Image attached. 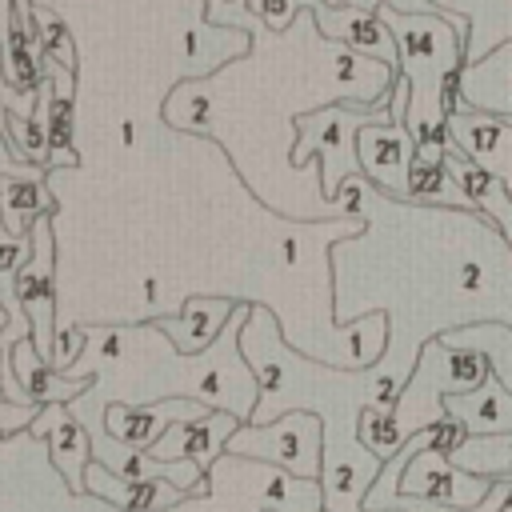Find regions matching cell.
<instances>
[{
    "label": "cell",
    "instance_id": "cell-20",
    "mask_svg": "<svg viewBox=\"0 0 512 512\" xmlns=\"http://www.w3.org/2000/svg\"><path fill=\"white\" fill-rule=\"evenodd\" d=\"M324 0H248V12L268 28V32H288V24L296 20V12H312Z\"/></svg>",
    "mask_w": 512,
    "mask_h": 512
},
{
    "label": "cell",
    "instance_id": "cell-6",
    "mask_svg": "<svg viewBox=\"0 0 512 512\" xmlns=\"http://www.w3.org/2000/svg\"><path fill=\"white\" fill-rule=\"evenodd\" d=\"M312 20L320 24L324 36L356 48V52H368L372 60H380L384 68H392L400 76V48H396V36L388 32V24L376 16V12H364V8H348V4H316L312 8Z\"/></svg>",
    "mask_w": 512,
    "mask_h": 512
},
{
    "label": "cell",
    "instance_id": "cell-9",
    "mask_svg": "<svg viewBox=\"0 0 512 512\" xmlns=\"http://www.w3.org/2000/svg\"><path fill=\"white\" fill-rule=\"evenodd\" d=\"M236 308H240V300H232V296H188L180 316H156L152 324L176 344V352L200 356L224 336Z\"/></svg>",
    "mask_w": 512,
    "mask_h": 512
},
{
    "label": "cell",
    "instance_id": "cell-14",
    "mask_svg": "<svg viewBox=\"0 0 512 512\" xmlns=\"http://www.w3.org/2000/svg\"><path fill=\"white\" fill-rule=\"evenodd\" d=\"M464 96L476 112L512 120V44L496 48L480 64H464Z\"/></svg>",
    "mask_w": 512,
    "mask_h": 512
},
{
    "label": "cell",
    "instance_id": "cell-7",
    "mask_svg": "<svg viewBox=\"0 0 512 512\" xmlns=\"http://www.w3.org/2000/svg\"><path fill=\"white\" fill-rule=\"evenodd\" d=\"M28 436L36 440H48V452H52V464L56 472L64 476V484L84 496V472L92 464V436L88 428L68 412V404H44L40 416L32 420Z\"/></svg>",
    "mask_w": 512,
    "mask_h": 512
},
{
    "label": "cell",
    "instance_id": "cell-16",
    "mask_svg": "<svg viewBox=\"0 0 512 512\" xmlns=\"http://www.w3.org/2000/svg\"><path fill=\"white\" fill-rule=\"evenodd\" d=\"M444 340L456 344V348L484 352L488 364H492V376L512 392V324H504V320H476L468 328L448 332Z\"/></svg>",
    "mask_w": 512,
    "mask_h": 512
},
{
    "label": "cell",
    "instance_id": "cell-15",
    "mask_svg": "<svg viewBox=\"0 0 512 512\" xmlns=\"http://www.w3.org/2000/svg\"><path fill=\"white\" fill-rule=\"evenodd\" d=\"M0 204H4V232L0 236H28L40 216H56V196L44 180H8L0 176Z\"/></svg>",
    "mask_w": 512,
    "mask_h": 512
},
{
    "label": "cell",
    "instance_id": "cell-17",
    "mask_svg": "<svg viewBox=\"0 0 512 512\" xmlns=\"http://www.w3.org/2000/svg\"><path fill=\"white\" fill-rule=\"evenodd\" d=\"M452 464H460L472 476L484 480H512V432L508 436H468L456 452Z\"/></svg>",
    "mask_w": 512,
    "mask_h": 512
},
{
    "label": "cell",
    "instance_id": "cell-1",
    "mask_svg": "<svg viewBox=\"0 0 512 512\" xmlns=\"http://www.w3.org/2000/svg\"><path fill=\"white\" fill-rule=\"evenodd\" d=\"M492 376V364L484 352L472 348H456L444 336H432L412 368V380L404 384V392L396 396L392 408H364L360 416V444L380 456L392 460L412 436H420L424 428L448 420L444 400L480 388Z\"/></svg>",
    "mask_w": 512,
    "mask_h": 512
},
{
    "label": "cell",
    "instance_id": "cell-11",
    "mask_svg": "<svg viewBox=\"0 0 512 512\" xmlns=\"http://www.w3.org/2000/svg\"><path fill=\"white\" fill-rule=\"evenodd\" d=\"M84 492L100 496V500H108V504H116L124 512H164V508H176V504L188 500V492H180L168 480H124L112 468H104L100 460L88 464Z\"/></svg>",
    "mask_w": 512,
    "mask_h": 512
},
{
    "label": "cell",
    "instance_id": "cell-5",
    "mask_svg": "<svg viewBox=\"0 0 512 512\" xmlns=\"http://www.w3.org/2000/svg\"><path fill=\"white\" fill-rule=\"evenodd\" d=\"M496 480L472 476L460 464H452L448 452L424 448L400 476V496L424 500V504H444V508H476L488 500Z\"/></svg>",
    "mask_w": 512,
    "mask_h": 512
},
{
    "label": "cell",
    "instance_id": "cell-23",
    "mask_svg": "<svg viewBox=\"0 0 512 512\" xmlns=\"http://www.w3.org/2000/svg\"><path fill=\"white\" fill-rule=\"evenodd\" d=\"M332 4H348V8H364V12H376V8H396V12H444L436 0H332Z\"/></svg>",
    "mask_w": 512,
    "mask_h": 512
},
{
    "label": "cell",
    "instance_id": "cell-3",
    "mask_svg": "<svg viewBox=\"0 0 512 512\" xmlns=\"http://www.w3.org/2000/svg\"><path fill=\"white\" fill-rule=\"evenodd\" d=\"M232 456L276 464L292 476L320 480L324 476V420L316 412H284L272 424H240L228 440Z\"/></svg>",
    "mask_w": 512,
    "mask_h": 512
},
{
    "label": "cell",
    "instance_id": "cell-22",
    "mask_svg": "<svg viewBox=\"0 0 512 512\" xmlns=\"http://www.w3.org/2000/svg\"><path fill=\"white\" fill-rule=\"evenodd\" d=\"M36 416H40V408H32V404H8V400H0V440L28 432Z\"/></svg>",
    "mask_w": 512,
    "mask_h": 512
},
{
    "label": "cell",
    "instance_id": "cell-2",
    "mask_svg": "<svg viewBox=\"0 0 512 512\" xmlns=\"http://www.w3.org/2000/svg\"><path fill=\"white\" fill-rule=\"evenodd\" d=\"M384 116H392V104L372 108V112H356L348 100H332L320 112H308L296 120V144L288 148V160L304 164L308 152H320V192L328 200H336L340 188L352 176H360V148H356L360 128L376 124Z\"/></svg>",
    "mask_w": 512,
    "mask_h": 512
},
{
    "label": "cell",
    "instance_id": "cell-19",
    "mask_svg": "<svg viewBox=\"0 0 512 512\" xmlns=\"http://www.w3.org/2000/svg\"><path fill=\"white\" fill-rule=\"evenodd\" d=\"M36 20H40V36H44V52H48V60L60 64V68H68V72H76V44H72V32H68L64 16H60V12H48V8L36 4Z\"/></svg>",
    "mask_w": 512,
    "mask_h": 512
},
{
    "label": "cell",
    "instance_id": "cell-18",
    "mask_svg": "<svg viewBox=\"0 0 512 512\" xmlns=\"http://www.w3.org/2000/svg\"><path fill=\"white\" fill-rule=\"evenodd\" d=\"M0 136H8L32 164L48 168V124H44V120H24V116H16V112H4Z\"/></svg>",
    "mask_w": 512,
    "mask_h": 512
},
{
    "label": "cell",
    "instance_id": "cell-4",
    "mask_svg": "<svg viewBox=\"0 0 512 512\" xmlns=\"http://www.w3.org/2000/svg\"><path fill=\"white\" fill-rule=\"evenodd\" d=\"M408 112V84L396 76L392 84V116L360 128V172L388 196V200H412V164H416V140L404 124Z\"/></svg>",
    "mask_w": 512,
    "mask_h": 512
},
{
    "label": "cell",
    "instance_id": "cell-25",
    "mask_svg": "<svg viewBox=\"0 0 512 512\" xmlns=\"http://www.w3.org/2000/svg\"><path fill=\"white\" fill-rule=\"evenodd\" d=\"M508 124H512V120H508Z\"/></svg>",
    "mask_w": 512,
    "mask_h": 512
},
{
    "label": "cell",
    "instance_id": "cell-13",
    "mask_svg": "<svg viewBox=\"0 0 512 512\" xmlns=\"http://www.w3.org/2000/svg\"><path fill=\"white\" fill-rule=\"evenodd\" d=\"M444 408L452 420L464 424L468 436H508L512 432V392L496 376H488L472 392L448 396Z\"/></svg>",
    "mask_w": 512,
    "mask_h": 512
},
{
    "label": "cell",
    "instance_id": "cell-8",
    "mask_svg": "<svg viewBox=\"0 0 512 512\" xmlns=\"http://www.w3.org/2000/svg\"><path fill=\"white\" fill-rule=\"evenodd\" d=\"M244 420L232 416V412H212L204 420H176L152 448L148 456L156 460H196L204 472L228 452V440L236 436Z\"/></svg>",
    "mask_w": 512,
    "mask_h": 512
},
{
    "label": "cell",
    "instance_id": "cell-21",
    "mask_svg": "<svg viewBox=\"0 0 512 512\" xmlns=\"http://www.w3.org/2000/svg\"><path fill=\"white\" fill-rule=\"evenodd\" d=\"M508 496H512V480H496L492 492H488V500L476 504V508H444V504H424V500H416L412 512H500V508L508 504Z\"/></svg>",
    "mask_w": 512,
    "mask_h": 512
},
{
    "label": "cell",
    "instance_id": "cell-10",
    "mask_svg": "<svg viewBox=\"0 0 512 512\" xmlns=\"http://www.w3.org/2000/svg\"><path fill=\"white\" fill-rule=\"evenodd\" d=\"M448 132L460 152H468L480 168H488L492 176H500L512 188V124L504 116L464 112V116L448 120Z\"/></svg>",
    "mask_w": 512,
    "mask_h": 512
},
{
    "label": "cell",
    "instance_id": "cell-12",
    "mask_svg": "<svg viewBox=\"0 0 512 512\" xmlns=\"http://www.w3.org/2000/svg\"><path fill=\"white\" fill-rule=\"evenodd\" d=\"M4 356H12V372H16V380H20L24 396H28V404H36V408H44V404H72V400H80V396L88 392V384H92V380H84V376H64V372H56V368L40 356V348H36L32 340L16 344V348L4 352Z\"/></svg>",
    "mask_w": 512,
    "mask_h": 512
},
{
    "label": "cell",
    "instance_id": "cell-24",
    "mask_svg": "<svg viewBox=\"0 0 512 512\" xmlns=\"http://www.w3.org/2000/svg\"><path fill=\"white\" fill-rule=\"evenodd\" d=\"M500 512H512V496H508V504H504V508H500Z\"/></svg>",
    "mask_w": 512,
    "mask_h": 512
}]
</instances>
